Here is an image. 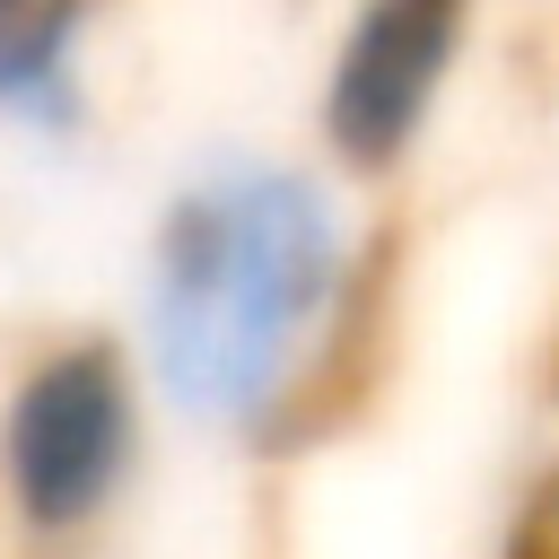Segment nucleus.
Wrapping results in <instances>:
<instances>
[{
	"label": "nucleus",
	"mask_w": 559,
	"mask_h": 559,
	"mask_svg": "<svg viewBox=\"0 0 559 559\" xmlns=\"http://www.w3.org/2000/svg\"><path fill=\"white\" fill-rule=\"evenodd\" d=\"M384 341V227L323 157L210 148L140 236L131 349L192 437L297 454L367 384Z\"/></svg>",
	"instance_id": "nucleus-1"
},
{
	"label": "nucleus",
	"mask_w": 559,
	"mask_h": 559,
	"mask_svg": "<svg viewBox=\"0 0 559 559\" xmlns=\"http://www.w3.org/2000/svg\"><path fill=\"white\" fill-rule=\"evenodd\" d=\"M105 0H0V131L26 148H79L96 122Z\"/></svg>",
	"instance_id": "nucleus-4"
},
{
	"label": "nucleus",
	"mask_w": 559,
	"mask_h": 559,
	"mask_svg": "<svg viewBox=\"0 0 559 559\" xmlns=\"http://www.w3.org/2000/svg\"><path fill=\"white\" fill-rule=\"evenodd\" d=\"M472 26L480 0H349L314 79V157L358 192L393 183L428 148Z\"/></svg>",
	"instance_id": "nucleus-3"
},
{
	"label": "nucleus",
	"mask_w": 559,
	"mask_h": 559,
	"mask_svg": "<svg viewBox=\"0 0 559 559\" xmlns=\"http://www.w3.org/2000/svg\"><path fill=\"white\" fill-rule=\"evenodd\" d=\"M157 393L131 332H52L0 384V533L26 559L96 550L148 472Z\"/></svg>",
	"instance_id": "nucleus-2"
},
{
	"label": "nucleus",
	"mask_w": 559,
	"mask_h": 559,
	"mask_svg": "<svg viewBox=\"0 0 559 559\" xmlns=\"http://www.w3.org/2000/svg\"><path fill=\"white\" fill-rule=\"evenodd\" d=\"M0 559H26V550H17V542H0Z\"/></svg>",
	"instance_id": "nucleus-5"
}]
</instances>
